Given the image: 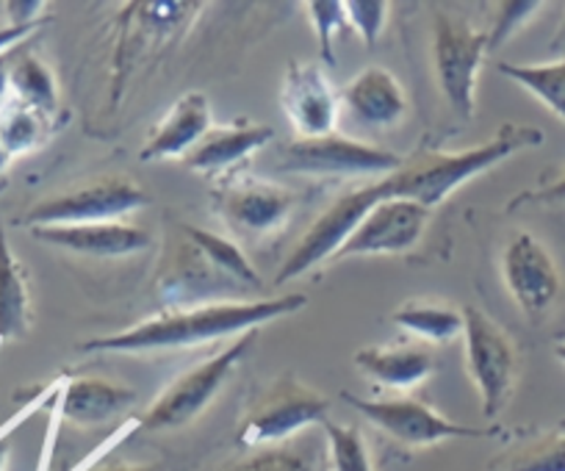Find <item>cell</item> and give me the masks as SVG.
Segmentation results:
<instances>
[{
    "label": "cell",
    "mask_w": 565,
    "mask_h": 471,
    "mask_svg": "<svg viewBox=\"0 0 565 471\" xmlns=\"http://www.w3.org/2000/svg\"><path fill=\"white\" fill-rule=\"evenodd\" d=\"M308 18L313 20V29H317V42H319V56L328 64H335L333 56V40L341 29L347 25V9L339 0H311L306 3Z\"/></svg>",
    "instance_id": "cell-31"
},
{
    "label": "cell",
    "mask_w": 565,
    "mask_h": 471,
    "mask_svg": "<svg viewBox=\"0 0 565 471\" xmlns=\"http://www.w3.org/2000/svg\"><path fill=\"white\" fill-rule=\"evenodd\" d=\"M350 408H355L369 425L377 427L383 436L391 441L402 443V447H433V443L452 441V438H488L493 430L488 427H471L458 425V421L447 419L430 408L422 399L413 397H388V399H363L355 394H341Z\"/></svg>",
    "instance_id": "cell-7"
},
{
    "label": "cell",
    "mask_w": 565,
    "mask_h": 471,
    "mask_svg": "<svg viewBox=\"0 0 565 471\" xmlns=\"http://www.w3.org/2000/svg\"><path fill=\"white\" fill-rule=\"evenodd\" d=\"M541 9L543 3H537V0H502V3H497V18H493L491 31H488L491 51L493 47H502L504 42H508L521 25L530 23Z\"/></svg>",
    "instance_id": "cell-32"
},
{
    "label": "cell",
    "mask_w": 565,
    "mask_h": 471,
    "mask_svg": "<svg viewBox=\"0 0 565 471\" xmlns=\"http://www.w3.org/2000/svg\"><path fill=\"white\" fill-rule=\"evenodd\" d=\"M0 29H3V23H0Z\"/></svg>",
    "instance_id": "cell-43"
},
{
    "label": "cell",
    "mask_w": 565,
    "mask_h": 471,
    "mask_svg": "<svg viewBox=\"0 0 565 471\" xmlns=\"http://www.w3.org/2000/svg\"><path fill=\"white\" fill-rule=\"evenodd\" d=\"M488 471H565V427L508 449L491 460Z\"/></svg>",
    "instance_id": "cell-25"
},
{
    "label": "cell",
    "mask_w": 565,
    "mask_h": 471,
    "mask_svg": "<svg viewBox=\"0 0 565 471\" xmlns=\"http://www.w3.org/2000/svg\"><path fill=\"white\" fill-rule=\"evenodd\" d=\"M433 208L416 200L391 197L374 205L335 258L352 256H399L413 250L430 222Z\"/></svg>",
    "instance_id": "cell-11"
},
{
    "label": "cell",
    "mask_w": 565,
    "mask_h": 471,
    "mask_svg": "<svg viewBox=\"0 0 565 471\" xmlns=\"http://www.w3.org/2000/svg\"><path fill=\"white\" fill-rule=\"evenodd\" d=\"M89 471H159L156 465H141V463H111V465H97Z\"/></svg>",
    "instance_id": "cell-38"
},
{
    "label": "cell",
    "mask_w": 565,
    "mask_h": 471,
    "mask_svg": "<svg viewBox=\"0 0 565 471\" xmlns=\"http://www.w3.org/2000/svg\"><path fill=\"white\" fill-rule=\"evenodd\" d=\"M308 306L306 295L266 297V300H231L205 302V306L172 308V311L150 317L119 333L100 335L81 344V352H156L181 350V346L205 344V341L231 339L258 330L280 317L302 311Z\"/></svg>",
    "instance_id": "cell-1"
},
{
    "label": "cell",
    "mask_w": 565,
    "mask_h": 471,
    "mask_svg": "<svg viewBox=\"0 0 565 471\" xmlns=\"http://www.w3.org/2000/svg\"><path fill=\"white\" fill-rule=\"evenodd\" d=\"M9 159H12V156L7 153V148H3V142H0V172L7 170V167H9Z\"/></svg>",
    "instance_id": "cell-41"
},
{
    "label": "cell",
    "mask_w": 565,
    "mask_h": 471,
    "mask_svg": "<svg viewBox=\"0 0 565 471\" xmlns=\"http://www.w3.org/2000/svg\"><path fill=\"white\" fill-rule=\"evenodd\" d=\"M502 275L524 317H546L559 295V272L554 258L532 233H515L504 247Z\"/></svg>",
    "instance_id": "cell-12"
},
{
    "label": "cell",
    "mask_w": 565,
    "mask_h": 471,
    "mask_svg": "<svg viewBox=\"0 0 565 471\" xmlns=\"http://www.w3.org/2000/svg\"><path fill=\"white\" fill-rule=\"evenodd\" d=\"M499 73L532 92L548 111H554L565 122V58L548 64L499 62Z\"/></svg>",
    "instance_id": "cell-27"
},
{
    "label": "cell",
    "mask_w": 565,
    "mask_h": 471,
    "mask_svg": "<svg viewBox=\"0 0 565 471\" xmlns=\"http://www.w3.org/2000/svg\"><path fill=\"white\" fill-rule=\"evenodd\" d=\"M383 200H388L385 197L383 181L366 183V186L341 194V197L335 200L311 227H308V233L300 239V245L291 250V256L286 258V264H282L280 272H277L275 283L282 286L286 280L300 278L308 269L319 267V264L328 261V258L339 256L341 247L347 245V239H350L352 233H355V227L363 222V216H366L374 205L383 203Z\"/></svg>",
    "instance_id": "cell-10"
},
{
    "label": "cell",
    "mask_w": 565,
    "mask_h": 471,
    "mask_svg": "<svg viewBox=\"0 0 565 471\" xmlns=\"http://www.w3.org/2000/svg\"><path fill=\"white\" fill-rule=\"evenodd\" d=\"M548 51L557 53L559 58H565V18H563V23H559L557 36H554V40H552V45H548Z\"/></svg>",
    "instance_id": "cell-39"
},
{
    "label": "cell",
    "mask_w": 565,
    "mask_h": 471,
    "mask_svg": "<svg viewBox=\"0 0 565 471\" xmlns=\"http://www.w3.org/2000/svg\"><path fill=\"white\" fill-rule=\"evenodd\" d=\"M355 366L377 386L407 392L436 372V358L427 346H363Z\"/></svg>",
    "instance_id": "cell-21"
},
{
    "label": "cell",
    "mask_w": 565,
    "mask_h": 471,
    "mask_svg": "<svg viewBox=\"0 0 565 471\" xmlns=\"http://www.w3.org/2000/svg\"><path fill=\"white\" fill-rule=\"evenodd\" d=\"M34 239L51 247L89 258H122L148 250L150 233L128 222H92V225H45L31 227Z\"/></svg>",
    "instance_id": "cell-15"
},
{
    "label": "cell",
    "mask_w": 565,
    "mask_h": 471,
    "mask_svg": "<svg viewBox=\"0 0 565 471\" xmlns=\"http://www.w3.org/2000/svg\"><path fill=\"white\" fill-rule=\"evenodd\" d=\"M463 322L469 375L480 392L482 414L493 419L513 397L515 377H519V352L508 330L499 328V322H493L480 308H466Z\"/></svg>",
    "instance_id": "cell-5"
},
{
    "label": "cell",
    "mask_w": 565,
    "mask_h": 471,
    "mask_svg": "<svg viewBox=\"0 0 565 471\" xmlns=\"http://www.w3.org/2000/svg\"><path fill=\"white\" fill-rule=\"evenodd\" d=\"M42 9L45 3L42 0H12L7 3V12H9V25H34L42 23Z\"/></svg>",
    "instance_id": "cell-35"
},
{
    "label": "cell",
    "mask_w": 565,
    "mask_h": 471,
    "mask_svg": "<svg viewBox=\"0 0 565 471\" xmlns=\"http://www.w3.org/2000/svg\"><path fill=\"white\" fill-rule=\"evenodd\" d=\"M341 108L361 128H391L405 117L407 97L394 73L366 67L341 92Z\"/></svg>",
    "instance_id": "cell-16"
},
{
    "label": "cell",
    "mask_w": 565,
    "mask_h": 471,
    "mask_svg": "<svg viewBox=\"0 0 565 471\" xmlns=\"http://www.w3.org/2000/svg\"><path fill=\"white\" fill-rule=\"evenodd\" d=\"M47 20H42V23H34V25H3L0 29V56L9 51H14V47L20 45L23 40H29V36H34L36 31H42V25H45Z\"/></svg>",
    "instance_id": "cell-36"
},
{
    "label": "cell",
    "mask_w": 565,
    "mask_h": 471,
    "mask_svg": "<svg viewBox=\"0 0 565 471\" xmlns=\"http://www.w3.org/2000/svg\"><path fill=\"white\" fill-rule=\"evenodd\" d=\"M324 436H328L330 471H374L372 452L358 427L324 421Z\"/></svg>",
    "instance_id": "cell-29"
},
{
    "label": "cell",
    "mask_w": 565,
    "mask_h": 471,
    "mask_svg": "<svg viewBox=\"0 0 565 471\" xmlns=\"http://www.w3.org/2000/svg\"><path fill=\"white\" fill-rule=\"evenodd\" d=\"M275 139V131L269 126H253L242 120L233 126H216L203 137V142L183 159V164L192 172L203 175H220L231 167L247 161L255 150L269 144Z\"/></svg>",
    "instance_id": "cell-20"
},
{
    "label": "cell",
    "mask_w": 565,
    "mask_h": 471,
    "mask_svg": "<svg viewBox=\"0 0 565 471\" xmlns=\"http://www.w3.org/2000/svg\"><path fill=\"white\" fill-rule=\"evenodd\" d=\"M280 170L297 175L319 178H363L394 175L405 167L396 153L374 144L347 139L341 133H328L317 139H295L280 150Z\"/></svg>",
    "instance_id": "cell-9"
},
{
    "label": "cell",
    "mask_w": 565,
    "mask_h": 471,
    "mask_svg": "<svg viewBox=\"0 0 565 471\" xmlns=\"http://www.w3.org/2000/svg\"><path fill=\"white\" fill-rule=\"evenodd\" d=\"M491 51L488 31L471 29L469 23L438 14L436 29H433V64H436V78L441 86V95L447 97L455 117L469 122L475 117V92L477 73Z\"/></svg>",
    "instance_id": "cell-8"
},
{
    "label": "cell",
    "mask_w": 565,
    "mask_h": 471,
    "mask_svg": "<svg viewBox=\"0 0 565 471\" xmlns=\"http://www.w3.org/2000/svg\"><path fill=\"white\" fill-rule=\"evenodd\" d=\"M521 203H546V205L565 203V172L554 178V181L537 186L535 192H524L521 197H515L513 205H521Z\"/></svg>",
    "instance_id": "cell-34"
},
{
    "label": "cell",
    "mask_w": 565,
    "mask_h": 471,
    "mask_svg": "<svg viewBox=\"0 0 565 471\" xmlns=\"http://www.w3.org/2000/svg\"><path fill=\"white\" fill-rule=\"evenodd\" d=\"M31 297L25 272L9 247L0 220V341H18L29 333Z\"/></svg>",
    "instance_id": "cell-22"
},
{
    "label": "cell",
    "mask_w": 565,
    "mask_h": 471,
    "mask_svg": "<svg viewBox=\"0 0 565 471\" xmlns=\"http://www.w3.org/2000/svg\"><path fill=\"white\" fill-rule=\"evenodd\" d=\"M51 137V117L9 97L0 106V142L9 156H23L42 148Z\"/></svg>",
    "instance_id": "cell-24"
},
{
    "label": "cell",
    "mask_w": 565,
    "mask_h": 471,
    "mask_svg": "<svg viewBox=\"0 0 565 471\" xmlns=\"http://www.w3.org/2000/svg\"><path fill=\"white\" fill-rule=\"evenodd\" d=\"M231 471H324L322 458L313 449L297 447V443H277L255 452L253 458L242 460Z\"/></svg>",
    "instance_id": "cell-30"
},
{
    "label": "cell",
    "mask_w": 565,
    "mask_h": 471,
    "mask_svg": "<svg viewBox=\"0 0 565 471\" xmlns=\"http://www.w3.org/2000/svg\"><path fill=\"white\" fill-rule=\"evenodd\" d=\"M255 339H258V330H249V333L238 335L233 344H227L225 350L211 355L209 361L198 364L194 370L183 372L178 381H172L159 394V399L145 414L136 416V427H141V430H178V427L198 419L209 408L211 399L220 394V388L225 386L233 370L247 358V352L253 350Z\"/></svg>",
    "instance_id": "cell-3"
},
{
    "label": "cell",
    "mask_w": 565,
    "mask_h": 471,
    "mask_svg": "<svg viewBox=\"0 0 565 471\" xmlns=\"http://www.w3.org/2000/svg\"><path fill=\"white\" fill-rule=\"evenodd\" d=\"M159 291L164 300L170 302H192L205 300L214 295H227V291H244L236 280L227 278L186 233L181 231V247L178 256L167 261L164 272H161Z\"/></svg>",
    "instance_id": "cell-17"
},
{
    "label": "cell",
    "mask_w": 565,
    "mask_h": 471,
    "mask_svg": "<svg viewBox=\"0 0 565 471\" xmlns=\"http://www.w3.org/2000/svg\"><path fill=\"white\" fill-rule=\"evenodd\" d=\"M216 205L236 233L266 236L289 220L291 208H295V194L289 189L277 186V183L242 178V181L222 189Z\"/></svg>",
    "instance_id": "cell-14"
},
{
    "label": "cell",
    "mask_w": 565,
    "mask_h": 471,
    "mask_svg": "<svg viewBox=\"0 0 565 471\" xmlns=\"http://www.w3.org/2000/svg\"><path fill=\"white\" fill-rule=\"evenodd\" d=\"M554 355H557V358L563 361V364H565V341H563V344H557V346H554Z\"/></svg>",
    "instance_id": "cell-42"
},
{
    "label": "cell",
    "mask_w": 565,
    "mask_h": 471,
    "mask_svg": "<svg viewBox=\"0 0 565 471\" xmlns=\"http://www.w3.org/2000/svg\"><path fill=\"white\" fill-rule=\"evenodd\" d=\"M344 9L347 23L358 31L366 47L377 45L385 29V18H388V3L385 0H350V3H344Z\"/></svg>",
    "instance_id": "cell-33"
},
{
    "label": "cell",
    "mask_w": 565,
    "mask_h": 471,
    "mask_svg": "<svg viewBox=\"0 0 565 471\" xmlns=\"http://www.w3.org/2000/svg\"><path fill=\"white\" fill-rule=\"evenodd\" d=\"M282 111L289 114L297 139H317L335 133L341 97L322 67L311 62H291L282 78Z\"/></svg>",
    "instance_id": "cell-13"
},
{
    "label": "cell",
    "mask_w": 565,
    "mask_h": 471,
    "mask_svg": "<svg viewBox=\"0 0 565 471\" xmlns=\"http://www.w3.org/2000/svg\"><path fill=\"white\" fill-rule=\"evenodd\" d=\"M9 86H12L14 100L47 114V117L58 111L56 78H53L51 67L36 56H31V53H20V56L14 53L12 69H9Z\"/></svg>",
    "instance_id": "cell-23"
},
{
    "label": "cell",
    "mask_w": 565,
    "mask_h": 471,
    "mask_svg": "<svg viewBox=\"0 0 565 471\" xmlns=\"http://www.w3.org/2000/svg\"><path fill=\"white\" fill-rule=\"evenodd\" d=\"M7 458H9V432L0 430V471H3V465H7Z\"/></svg>",
    "instance_id": "cell-40"
},
{
    "label": "cell",
    "mask_w": 565,
    "mask_h": 471,
    "mask_svg": "<svg viewBox=\"0 0 565 471\" xmlns=\"http://www.w3.org/2000/svg\"><path fill=\"white\" fill-rule=\"evenodd\" d=\"M150 203V194L125 175H106L67 189L62 194L40 200L25 214V225H92V222H119L130 211Z\"/></svg>",
    "instance_id": "cell-6"
},
{
    "label": "cell",
    "mask_w": 565,
    "mask_h": 471,
    "mask_svg": "<svg viewBox=\"0 0 565 471\" xmlns=\"http://www.w3.org/2000/svg\"><path fill=\"white\" fill-rule=\"evenodd\" d=\"M394 322L430 344L458 339L466 328L463 313L449 306H438V302H405L394 311Z\"/></svg>",
    "instance_id": "cell-26"
},
{
    "label": "cell",
    "mask_w": 565,
    "mask_h": 471,
    "mask_svg": "<svg viewBox=\"0 0 565 471\" xmlns=\"http://www.w3.org/2000/svg\"><path fill=\"white\" fill-rule=\"evenodd\" d=\"M211 106L203 92H186L175 106L167 111L164 120L156 126L145 148L141 161H164V159H186L205 133L211 131Z\"/></svg>",
    "instance_id": "cell-18"
},
{
    "label": "cell",
    "mask_w": 565,
    "mask_h": 471,
    "mask_svg": "<svg viewBox=\"0 0 565 471\" xmlns=\"http://www.w3.org/2000/svg\"><path fill=\"white\" fill-rule=\"evenodd\" d=\"M330 399L317 388L306 386L295 375H286L266 386L255 397L238 427V443L249 449H266L286 443L311 425H324Z\"/></svg>",
    "instance_id": "cell-4"
},
{
    "label": "cell",
    "mask_w": 565,
    "mask_h": 471,
    "mask_svg": "<svg viewBox=\"0 0 565 471\" xmlns=\"http://www.w3.org/2000/svg\"><path fill=\"white\" fill-rule=\"evenodd\" d=\"M543 131L532 126H515V122H504L493 139L486 144L463 150V153H427L413 159L411 164L402 167L394 175L380 178L385 189V197H405L416 200V203L433 205L444 203L449 194L458 186L469 183L480 172L491 170L499 161L510 159V156L521 153L526 148H541Z\"/></svg>",
    "instance_id": "cell-2"
},
{
    "label": "cell",
    "mask_w": 565,
    "mask_h": 471,
    "mask_svg": "<svg viewBox=\"0 0 565 471\" xmlns=\"http://www.w3.org/2000/svg\"><path fill=\"white\" fill-rule=\"evenodd\" d=\"M136 403L134 388L106 377H73L58 394V416L70 425L97 427L117 419Z\"/></svg>",
    "instance_id": "cell-19"
},
{
    "label": "cell",
    "mask_w": 565,
    "mask_h": 471,
    "mask_svg": "<svg viewBox=\"0 0 565 471\" xmlns=\"http://www.w3.org/2000/svg\"><path fill=\"white\" fill-rule=\"evenodd\" d=\"M181 231L186 233L189 239H192L194 245H198L200 250H203L205 256H209L211 261L227 275V278L236 280L242 289H260L258 272H255V267L247 261V256H244L231 239H225V236H220V233L203 231V227H194V225H183Z\"/></svg>",
    "instance_id": "cell-28"
},
{
    "label": "cell",
    "mask_w": 565,
    "mask_h": 471,
    "mask_svg": "<svg viewBox=\"0 0 565 471\" xmlns=\"http://www.w3.org/2000/svg\"><path fill=\"white\" fill-rule=\"evenodd\" d=\"M14 53H18V47L0 56V106L7 103V95H9V92H12V86H9V69H12Z\"/></svg>",
    "instance_id": "cell-37"
}]
</instances>
